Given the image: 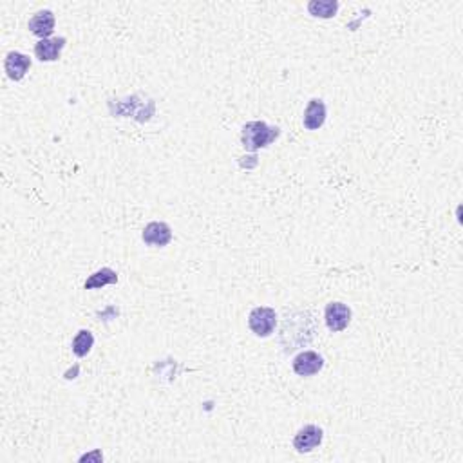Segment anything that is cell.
<instances>
[{"label":"cell","mask_w":463,"mask_h":463,"mask_svg":"<svg viewBox=\"0 0 463 463\" xmlns=\"http://www.w3.org/2000/svg\"><path fill=\"white\" fill-rule=\"evenodd\" d=\"M326 324L328 328L337 333V331H342V329L348 328L349 320H351V309L342 302H329L326 306Z\"/></svg>","instance_id":"277c9868"},{"label":"cell","mask_w":463,"mask_h":463,"mask_svg":"<svg viewBox=\"0 0 463 463\" xmlns=\"http://www.w3.org/2000/svg\"><path fill=\"white\" fill-rule=\"evenodd\" d=\"M4 67L11 80L15 82L22 80L25 76V73H27L31 67L29 56L22 55V53H16V51H11V53H8V56H5Z\"/></svg>","instance_id":"ba28073f"},{"label":"cell","mask_w":463,"mask_h":463,"mask_svg":"<svg viewBox=\"0 0 463 463\" xmlns=\"http://www.w3.org/2000/svg\"><path fill=\"white\" fill-rule=\"evenodd\" d=\"M29 31L35 36L45 40V38H49L53 35V31H55V15L51 13V11H38L33 15V19L27 24Z\"/></svg>","instance_id":"52a82bcc"},{"label":"cell","mask_w":463,"mask_h":463,"mask_svg":"<svg viewBox=\"0 0 463 463\" xmlns=\"http://www.w3.org/2000/svg\"><path fill=\"white\" fill-rule=\"evenodd\" d=\"M65 47V38H45L35 45V55L40 62H55L60 58L62 49Z\"/></svg>","instance_id":"9c48e42d"},{"label":"cell","mask_w":463,"mask_h":463,"mask_svg":"<svg viewBox=\"0 0 463 463\" xmlns=\"http://www.w3.org/2000/svg\"><path fill=\"white\" fill-rule=\"evenodd\" d=\"M324 368V359L315 351H302L294 359V371L299 377H313Z\"/></svg>","instance_id":"5b68a950"},{"label":"cell","mask_w":463,"mask_h":463,"mask_svg":"<svg viewBox=\"0 0 463 463\" xmlns=\"http://www.w3.org/2000/svg\"><path fill=\"white\" fill-rule=\"evenodd\" d=\"M322 429L317 427V425H306L295 434L294 447L297 453H311L313 449H317L322 443Z\"/></svg>","instance_id":"3957f363"},{"label":"cell","mask_w":463,"mask_h":463,"mask_svg":"<svg viewBox=\"0 0 463 463\" xmlns=\"http://www.w3.org/2000/svg\"><path fill=\"white\" fill-rule=\"evenodd\" d=\"M118 283V275L116 272H112L110 268H102L98 272L91 275L89 279L85 281L84 288L85 289H95V288H102V286H107V284H115Z\"/></svg>","instance_id":"8fae6325"},{"label":"cell","mask_w":463,"mask_h":463,"mask_svg":"<svg viewBox=\"0 0 463 463\" xmlns=\"http://www.w3.org/2000/svg\"><path fill=\"white\" fill-rule=\"evenodd\" d=\"M279 136V129L277 127H268L264 121H250L243 127V147L250 152L268 147L272 141Z\"/></svg>","instance_id":"6da1fadb"},{"label":"cell","mask_w":463,"mask_h":463,"mask_svg":"<svg viewBox=\"0 0 463 463\" xmlns=\"http://www.w3.org/2000/svg\"><path fill=\"white\" fill-rule=\"evenodd\" d=\"M326 121V105L322 100H311L304 110V127L308 130L320 129Z\"/></svg>","instance_id":"30bf717a"},{"label":"cell","mask_w":463,"mask_h":463,"mask_svg":"<svg viewBox=\"0 0 463 463\" xmlns=\"http://www.w3.org/2000/svg\"><path fill=\"white\" fill-rule=\"evenodd\" d=\"M143 243L149 244V246H167L172 239V230L167 223H161V221H152L145 226L143 230Z\"/></svg>","instance_id":"8992f818"},{"label":"cell","mask_w":463,"mask_h":463,"mask_svg":"<svg viewBox=\"0 0 463 463\" xmlns=\"http://www.w3.org/2000/svg\"><path fill=\"white\" fill-rule=\"evenodd\" d=\"M93 344H95L93 333L87 331V329H82V331H78L75 340H73V353L76 357H85L91 351V348H93Z\"/></svg>","instance_id":"4fadbf2b"},{"label":"cell","mask_w":463,"mask_h":463,"mask_svg":"<svg viewBox=\"0 0 463 463\" xmlns=\"http://www.w3.org/2000/svg\"><path fill=\"white\" fill-rule=\"evenodd\" d=\"M308 10L313 16L331 19V16H335L337 10H339V2H335V0H313V2L308 4Z\"/></svg>","instance_id":"7c38bea8"},{"label":"cell","mask_w":463,"mask_h":463,"mask_svg":"<svg viewBox=\"0 0 463 463\" xmlns=\"http://www.w3.org/2000/svg\"><path fill=\"white\" fill-rule=\"evenodd\" d=\"M275 324H277V313L275 309L259 306V308L252 309L248 317V326L257 337H270L274 333Z\"/></svg>","instance_id":"7a4b0ae2"}]
</instances>
